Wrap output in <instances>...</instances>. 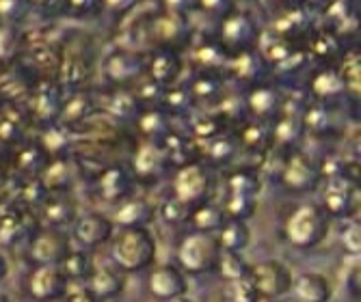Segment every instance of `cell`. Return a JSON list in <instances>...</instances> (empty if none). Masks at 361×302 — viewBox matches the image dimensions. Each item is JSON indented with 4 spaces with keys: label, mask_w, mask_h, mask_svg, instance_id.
<instances>
[{
    "label": "cell",
    "mask_w": 361,
    "mask_h": 302,
    "mask_svg": "<svg viewBox=\"0 0 361 302\" xmlns=\"http://www.w3.org/2000/svg\"><path fill=\"white\" fill-rule=\"evenodd\" d=\"M59 265H61L63 275L68 277V281H89V277L95 270L93 261L85 253H72V251L63 257V261Z\"/></svg>",
    "instance_id": "15"
},
{
    "label": "cell",
    "mask_w": 361,
    "mask_h": 302,
    "mask_svg": "<svg viewBox=\"0 0 361 302\" xmlns=\"http://www.w3.org/2000/svg\"><path fill=\"white\" fill-rule=\"evenodd\" d=\"M68 302H104V300H102V298H97L89 287H82V289H78L76 294H72Z\"/></svg>",
    "instance_id": "25"
},
{
    "label": "cell",
    "mask_w": 361,
    "mask_h": 302,
    "mask_svg": "<svg viewBox=\"0 0 361 302\" xmlns=\"http://www.w3.org/2000/svg\"><path fill=\"white\" fill-rule=\"evenodd\" d=\"M324 203H326V210H329L331 214L342 216L348 210V192L344 188H331L324 196Z\"/></svg>",
    "instance_id": "21"
},
{
    "label": "cell",
    "mask_w": 361,
    "mask_h": 302,
    "mask_svg": "<svg viewBox=\"0 0 361 302\" xmlns=\"http://www.w3.org/2000/svg\"><path fill=\"white\" fill-rule=\"evenodd\" d=\"M126 190H128V182H126L123 171L113 169V171H109V173L104 175V180H102V194H104L106 199L115 201V199L123 196Z\"/></svg>",
    "instance_id": "20"
},
{
    "label": "cell",
    "mask_w": 361,
    "mask_h": 302,
    "mask_svg": "<svg viewBox=\"0 0 361 302\" xmlns=\"http://www.w3.org/2000/svg\"><path fill=\"white\" fill-rule=\"evenodd\" d=\"M348 287H350L353 296H359V265H355V270L348 277Z\"/></svg>",
    "instance_id": "26"
},
{
    "label": "cell",
    "mask_w": 361,
    "mask_h": 302,
    "mask_svg": "<svg viewBox=\"0 0 361 302\" xmlns=\"http://www.w3.org/2000/svg\"><path fill=\"white\" fill-rule=\"evenodd\" d=\"M359 227L355 225V227H350L346 233H344V248H346V253L348 255H359Z\"/></svg>",
    "instance_id": "24"
},
{
    "label": "cell",
    "mask_w": 361,
    "mask_h": 302,
    "mask_svg": "<svg viewBox=\"0 0 361 302\" xmlns=\"http://www.w3.org/2000/svg\"><path fill=\"white\" fill-rule=\"evenodd\" d=\"M70 281L63 275L59 263L37 265L35 270L28 275L26 291L32 300L37 302H54L68 294Z\"/></svg>",
    "instance_id": "5"
},
{
    "label": "cell",
    "mask_w": 361,
    "mask_h": 302,
    "mask_svg": "<svg viewBox=\"0 0 361 302\" xmlns=\"http://www.w3.org/2000/svg\"><path fill=\"white\" fill-rule=\"evenodd\" d=\"M255 212V201L247 194H232L227 201V216L232 220H247Z\"/></svg>",
    "instance_id": "18"
},
{
    "label": "cell",
    "mask_w": 361,
    "mask_h": 302,
    "mask_svg": "<svg viewBox=\"0 0 361 302\" xmlns=\"http://www.w3.org/2000/svg\"><path fill=\"white\" fill-rule=\"evenodd\" d=\"M7 275H9V263H7V259L3 255H0V281H3Z\"/></svg>",
    "instance_id": "27"
},
{
    "label": "cell",
    "mask_w": 361,
    "mask_h": 302,
    "mask_svg": "<svg viewBox=\"0 0 361 302\" xmlns=\"http://www.w3.org/2000/svg\"><path fill=\"white\" fill-rule=\"evenodd\" d=\"M249 279L253 281L259 298L273 300V298H279V296L290 291L294 277H292L288 265H283L281 261L271 259V261H262V263L251 265Z\"/></svg>",
    "instance_id": "4"
},
{
    "label": "cell",
    "mask_w": 361,
    "mask_h": 302,
    "mask_svg": "<svg viewBox=\"0 0 361 302\" xmlns=\"http://www.w3.org/2000/svg\"><path fill=\"white\" fill-rule=\"evenodd\" d=\"M216 270H219V275H221L227 283H232V281H238V279L249 277L251 265L240 257V253L221 251L219 261H216Z\"/></svg>",
    "instance_id": "14"
},
{
    "label": "cell",
    "mask_w": 361,
    "mask_h": 302,
    "mask_svg": "<svg viewBox=\"0 0 361 302\" xmlns=\"http://www.w3.org/2000/svg\"><path fill=\"white\" fill-rule=\"evenodd\" d=\"M0 302H13L7 294H0Z\"/></svg>",
    "instance_id": "29"
},
{
    "label": "cell",
    "mask_w": 361,
    "mask_h": 302,
    "mask_svg": "<svg viewBox=\"0 0 361 302\" xmlns=\"http://www.w3.org/2000/svg\"><path fill=\"white\" fill-rule=\"evenodd\" d=\"M46 218L52 222V225H63L70 220V208L56 201V203H48L46 208Z\"/></svg>",
    "instance_id": "23"
},
{
    "label": "cell",
    "mask_w": 361,
    "mask_h": 302,
    "mask_svg": "<svg viewBox=\"0 0 361 302\" xmlns=\"http://www.w3.org/2000/svg\"><path fill=\"white\" fill-rule=\"evenodd\" d=\"M283 184L297 192H307L318 184V171L305 158H292L283 169Z\"/></svg>",
    "instance_id": "12"
},
{
    "label": "cell",
    "mask_w": 361,
    "mask_h": 302,
    "mask_svg": "<svg viewBox=\"0 0 361 302\" xmlns=\"http://www.w3.org/2000/svg\"><path fill=\"white\" fill-rule=\"evenodd\" d=\"M152 218V210L139 201H133V203H128L126 208L119 210L117 214V220L126 227H145V222Z\"/></svg>",
    "instance_id": "17"
},
{
    "label": "cell",
    "mask_w": 361,
    "mask_h": 302,
    "mask_svg": "<svg viewBox=\"0 0 361 302\" xmlns=\"http://www.w3.org/2000/svg\"><path fill=\"white\" fill-rule=\"evenodd\" d=\"M219 255H221V246L212 233L197 231L192 236L184 238V242L180 244V251H178L180 270L186 275L212 272L216 268Z\"/></svg>",
    "instance_id": "2"
},
{
    "label": "cell",
    "mask_w": 361,
    "mask_h": 302,
    "mask_svg": "<svg viewBox=\"0 0 361 302\" xmlns=\"http://www.w3.org/2000/svg\"><path fill=\"white\" fill-rule=\"evenodd\" d=\"M326 236V218L316 206H303L286 222V238L297 248H314Z\"/></svg>",
    "instance_id": "3"
},
{
    "label": "cell",
    "mask_w": 361,
    "mask_h": 302,
    "mask_svg": "<svg viewBox=\"0 0 361 302\" xmlns=\"http://www.w3.org/2000/svg\"><path fill=\"white\" fill-rule=\"evenodd\" d=\"M229 192L253 196L257 192V180L249 173H236L232 180H229Z\"/></svg>",
    "instance_id": "22"
},
{
    "label": "cell",
    "mask_w": 361,
    "mask_h": 302,
    "mask_svg": "<svg viewBox=\"0 0 361 302\" xmlns=\"http://www.w3.org/2000/svg\"><path fill=\"white\" fill-rule=\"evenodd\" d=\"M219 246L221 251H232V253H243L249 242H251V231L245 225V220H232L223 222L219 227Z\"/></svg>",
    "instance_id": "13"
},
{
    "label": "cell",
    "mask_w": 361,
    "mask_h": 302,
    "mask_svg": "<svg viewBox=\"0 0 361 302\" xmlns=\"http://www.w3.org/2000/svg\"><path fill=\"white\" fill-rule=\"evenodd\" d=\"M188 218L192 220L195 229L202 231V233H214L225 222V214L219 208H214V206H202V208H197Z\"/></svg>",
    "instance_id": "16"
},
{
    "label": "cell",
    "mask_w": 361,
    "mask_h": 302,
    "mask_svg": "<svg viewBox=\"0 0 361 302\" xmlns=\"http://www.w3.org/2000/svg\"><path fill=\"white\" fill-rule=\"evenodd\" d=\"M294 298L301 302H329L331 298V285L318 272H305L297 279H292Z\"/></svg>",
    "instance_id": "10"
},
{
    "label": "cell",
    "mask_w": 361,
    "mask_h": 302,
    "mask_svg": "<svg viewBox=\"0 0 361 302\" xmlns=\"http://www.w3.org/2000/svg\"><path fill=\"white\" fill-rule=\"evenodd\" d=\"M126 287V279L119 270L115 268H109V265H102V268H95L93 275L89 277V289L102 300H109V298H117Z\"/></svg>",
    "instance_id": "11"
},
{
    "label": "cell",
    "mask_w": 361,
    "mask_h": 302,
    "mask_svg": "<svg viewBox=\"0 0 361 302\" xmlns=\"http://www.w3.org/2000/svg\"><path fill=\"white\" fill-rule=\"evenodd\" d=\"M74 236L85 246H97V244H104L113 238V225L109 218H104L100 214H87L76 220Z\"/></svg>",
    "instance_id": "9"
},
{
    "label": "cell",
    "mask_w": 361,
    "mask_h": 302,
    "mask_svg": "<svg viewBox=\"0 0 361 302\" xmlns=\"http://www.w3.org/2000/svg\"><path fill=\"white\" fill-rule=\"evenodd\" d=\"M169 302H192V300L184 294V296H178V298H173V300H169Z\"/></svg>",
    "instance_id": "28"
},
{
    "label": "cell",
    "mask_w": 361,
    "mask_h": 302,
    "mask_svg": "<svg viewBox=\"0 0 361 302\" xmlns=\"http://www.w3.org/2000/svg\"><path fill=\"white\" fill-rule=\"evenodd\" d=\"M147 291L160 302H169L188 291V281L176 265H158L147 277Z\"/></svg>",
    "instance_id": "6"
},
{
    "label": "cell",
    "mask_w": 361,
    "mask_h": 302,
    "mask_svg": "<svg viewBox=\"0 0 361 302\" xmlns=\"http://www.w3.org/2000/svg\"><path fill=\"white\" fill-rule=\"evenodd\" d=\"M259 294L249 277L232 281L229 285V302H259Z\"/></svg>",
    "instance_id": "19"
},
{
    "label": "cell",
    "mask_w": 361,
    "mask_h": 302,
    "mask_svg": "<svg viewBox=\"0 0 361 302\" xmlns=\"http://www.w3.org/2000/svg\"><path fill=\"white\" fill-rule=\"evenodd\" d=\"M70 253V242L68 238L59 231H42L30 240L28 246V257L37 265H48V263H61L63 257Z\"/></svg>",
    "instance_id": "7"
},
{
    "label": "cell",
    "mask_w": 361,
    "mask_h": 302,
    "mask_svg": "<svg viewBox=\"0 0 361 302\" xmlns=\"http://www.w3.org/2000/svg\"><path fill=\"white\" fill-rule=\"evenodd\" d=\"M113 259L123 272H141L156 259V240L147 227H123L113 242Z\"/></svg>",
    "instance_id": "1"
},
{
    "label": "cell",
    "mask_w": 361,
    "mask_h": 302,
    "mask_svg": "<svg viewBox=\"0 0 361 302\" xmlns=\"http://www.w3.org/2000/svg\"><path fill=\"white\" fill-rule=\"evenodd\" d=\"M206 190H208V175L202 166L190 164V166H184V169L178 173L176 194H178V201H182V203H186V206L197 203V201L204 199Z\"/></svg>",
    "instance_id": "8"
},
{
    "label": "cell",
    "mask_w": 361,
    "mask_h": 302,
    "mask_svg": "<svg viewBox=\"0 0 361 302\" xmlns=\"http://www.w3.org/2000/svg\"><path fill=\"white\" fill-rule=\"evenodd\" d=\"M283 302H301V300H299V298H294V296H292V298H286Z\"/></svg>",
    "instance_id": "30"
}]
</instances>
